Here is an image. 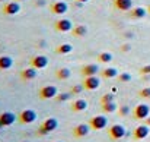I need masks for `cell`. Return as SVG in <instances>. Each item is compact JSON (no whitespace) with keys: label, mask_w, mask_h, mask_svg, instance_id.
<instances>
[{"label":"cell","mask_w":150,"mask_h":142,"mask_svg":"<svg viewBox=\"0 0 150 142\" xmlns=\"http://www.w3.org/2000/svg\"><path fill=\"white\" fill-rule=\"evenodd\" d=\"M57 128H58V120L54 119V117H48V119H45L44 123L40 126V129H38V135L45 136V135H48V133H51V132H54Z\"/></svg>","instance_id":"obj_1"},{"label":"cell","mask_w":150,"mask_h":142,"mask_svg":"<svg viewBox=\"0 0 150 142\" xmlns=\"http://www.w3.org/2000/svg\"><path fill=\"white\" fill-rule=\"evenodd\" d=\"M18 120L22 123V125H31L37 120V111L32 110V108H26V110H22L18 116Z\"/></svg>","instance_id":"obj_2"},{"label":"cell","mask_w":150,"mask_h":142,"mask_svg":"<svg viewBox=\"0 0 150 142\" xmlns=\"http://www.w3.org/2000/svg\"><path fill=\"white\" fill-rule=\"evenodd\" d=\"M108 133H109V136H111V139H114V141H118V139H122L124 136H125V128L122 126V125H112L111 128H109V131H108Z\"/></svg>","instance_id":"obj_3"},{"label":"cell","mask_w":150,"mask_h":142,"mask_svg":"<svg viewBox=\"0 0 150 142\" xmlns=\"http://www.w3.org/2000/svg\"><path fill=\"white\" fill-rule=\"evenodd\" d=\"M3 13L4 15H7V16H13V15H18L19 12H21V4H19V1H7V3H4L3 4Z\"/></svg>","instance_id":"obj_4"},{"label":"cell","mask_w":150,"mask_h":142,"mask_svg":"<svg viewBox=\"0 0 150 142\" xmlns=\"http://www.w3.org/2000/svg\"><path fill=\"white\" fill-rule=\"evenodd\" d=\"M31 66L41 70V69H45L48 66V57L44 56V54H37L31 59Z\"/></svg>","instance_id":"obj_5"},{"label":"cell","mask_w":150,"mask_h":142,"mask_svg":"<svg viewBox=\"0 0 150 142\" xmlns=\"http://www.w3.org/2000/svg\"><path fill=\"white\" fill-rule=\"evenodd\" d=\"M89 125H91V128L93 131H102V129H105L108 126V119L105 116H93L91 119Z\"/></svg>","instance_id":"obj_6"},{"label":"cell","mask_w":150,"mask_h":142,"mask_svg":"<svg viewBox=\"0 0 150 142\" xmlns=\"http://www.w3.org/2000/svg\"><path fill=\"white\" fill-rule=\"evenodd\" d=\"M133 114H134V117L139 119V120H146L150 116V107L147 104H139V105H136Z\"/></svg>","instance_id":"obj_7"},{"label":"cell","mask_w":150,"mask_h":142,"mask_svg":"<svg viewBox=\"0 0 150 142\" xmlns=\"http://www.w3.org/2000/svg\"><path fill=\"white\" fill-rule=\"evenodd\" d=\"M57 94H58V91H57V87H54V85H45L40 90V98H42V100L55 98Z\"/></svg>","instance_id":"obj_8"},{"label":"cell","mask_w":150,"mask_h":142,"mask_svg":"<svg viewBox=\"0 0 150 142\" xmlns=\"http://www.w3.org/2000/svg\"><path fill=\"white\" fill-rule=\"evenodd\" d=\"M54 27L58 32H69V31L73 29V22L70 19H67V18H61V19H58L55 22Z\"/></svg>","instance_id":"obj_9"},{"label":"cell","mask_w":150,"mask_h":142,"mask_svg":"<svg viewBox=\"0 0 150 142\" xmlns=\"http://www.w3.org/2000/svg\"><path fill=\"white\" fill-rule=\"evenodd\" d=\"M149 133H150V126H147V125L144 123V125H140V126H137V128L134 129L133 136H134V139L142 141V139H146V138L149 136Z\"/></svg>","instance_id":"obj_10"},{"label":"cell","mask_w":150,"mask_h":142,"mask_svg":"<svg viewBox=\"0 0 150 142\" xmlns=\"http://www.w3.org/2000/svg\"><path fill=\"white\" fill-rule=\"evenodd\" d=\"M99 85H100V81L96 75H95V76H86L85 81H83V87H85V90H88V91L98 90Z\"/></svg>","instance_id":"obj_11"},{"label":"cell","mask_w":150,"mask_h":142,"mask_svg":"<svg viewBox=\"0 0 150 142\" xmlns=\"http://www.w3.org/2000/svg\"><path fill=\"white\" fill-rule=\"evenodd\" d=\"M91 125H86V123H80V125H77L74 129H73V136H76V138H85V136H88L89 135V132H91Z\"/></svg>","instance_id":"obj_12"},{"label":"cell","mask_w":150,"mask_h":142,"mask_svg":"<svg viewBox=\"0 0 150 142\" xmlns=\"http://www.w3.org/2000/svg\"><path fill=\"white\" fill-rule=\"evenodd\" d=\"M37 76H38V69H35L32 66L31 67H26V69H23L21 72V78L23 81H34Z\"/></svg>","instance_id":"obj_13"},{"label":"cell","mask_w":150,"mask_h":142,"mask_svg":"<svg viewBox=\"0 0 150 142\" xmlns=\"http://www.w3.org/2000/svg\"><path fill=\"white\" fill-rule=\"evenodd\" d=\"M114 6L121 12H130L133 9V0H114Z\"/></svg>","instance_id":"obj_14"},{"label":"cell","mask_w":150,"mask_h":142,"mask_svg":"<svg viewBox=\"0 0 150 142\" xmlns=\"http://www.w3.org/2000/svg\"><path fill=\"white\" fill-rule=\"evenodd\" d=\"M50 9H51V12L55 13V15H64V13L67 12L69 6H67L66 1H54V3L51 4Z\"/></svg>","instance_id":"obj_15"},{"label":"cell","mask_w":150,"mask_h":142,"mask_svg":"<svg viewBox=\"0 0 150 142\" xmlns=\"http://www.w3.org/2000/svg\"><path fill=\"white\" fill-rule=\"evenodd\" d=\"M16 119H18V117H16L15 113H12V111H3V113L0 114V120H1L3 126H12Z\"/></svg>","instance_id":"obj_16"},{"label":"cell","mask_w":150,"mask_h":142,"mask_svg":"<svg viewBox=\"0 0 150 142\" xmlns=\"http://www.w3.org/2000/svg\"><path fill=\"white\" fill-rule=\"evenodd\" d=\"M99 72V67H98V65H95V63H89V65H85L83 67H82V75L86 78V76H95L96 73Z\"/></svg>","instance_id":"obj_17"},{"label":"cell","mask_w":150,"mask_h":142,"mask_svg":"<svg viewBox=\"0 0 150 142\" xmlns=\"http://www.w3.org/2000/svg\"><path fill=\"white\" fill-rule=\"evenodd\" d=\"M86 108H88V101L83 100V98H77V100H74L73 104H71V110L76 111V113H79V111H85Z\"/></svg>","instance_id":"obj_18"},{"label":"cell","mask_w":150,"mask_h":142,"mask_svg":"<svg viewBox=\"0 0 150 142\" xmlns=\"http://www.w3.org/2000/svg\"><path fill=\"white\" fill-rule=\"evenodd\" d=\"M146 15H147V10H146L144 7H142V6L133 7V9L130 10V16H131L133 19H142V18H144Z\"/></svg>","instance_id":"obj_19"},{"label":"cell","mask_w":150,"mask_h":142,"mask_svg":"<svg viewBox=\"0 0 150 142\" xmlns=\"http://www.w3.org/2000/svg\"><path fill=\"white\" fill-rule=\"evenodd\" d=\"M13 66V59L10 56H0V70H7Z\"/></svg>","instance_id":"obj_20"},{"label":"cell","mask_w":150,"mask_h":142,"mask_svg":"<svg viewBox=\"0 0 150 142\" xmlns=\"http://www.w3.org/2000/svg\"><path fill=\"white\" fill-rule=\"evenodd\" d=\"M71 34H73V37H76V38H82V37H85V35L88 34V28H86L85 25H76V27H73Z\"/></svg>","instance_id":"obj_21"},{"label":"cell","mask_w":150,"mask_h":142,"mask_svg":"<svg viewBox=\"0 0 150 142\" xmlns=\"http://www.w3.org/2000/svg\"><path fill=\"white\" fill-rule=\"evenodd\" d=\"M55 76H57V79H60V81H67V79L71 76V70H70L69 67H60V69L55 72Z\"/></svg>","instance_id":"obj_22"},{"label":"cell","mask_w":150,"mask_h":142,"mask_svg":"<svg viewBox=\"0 0 150 142\" xmlns=\"http://www.w3.org/2000/svg\"><path fill=\"white\" fill-rule=\"evenodd\" d=\"M102 76L103 78H106V79H112V78H118V70L115 69V67H106V69H103L102 72Z\"/></svg>","instance_id":"obj_23"},{"label":"cell","mask_w":150,"mask_h":142,"mask_svg":"<svg viewBox=\"0 0 150 142\" xmlns=\"http://www.w3.org/2000/svg\"><path fill=\"white\" fill-rule=\"evenodd\" d=\"M117 108H118V105H117V103L115 101H111V103H103L102 104V110H103V113H115L117 111Z\"/></svg>","instance_id":"obj_24"},{"label":"cell","mask_w":150,"mask_h":142,"mask_svg":"<svg viewBox=\"0 0 150 142\" xmlns=\"http://www.w3.org/2000/svg\"><path fill=\"white\" fill-rule=\"evenodd\" d=\"M71 51H73V46L69 44V43L60 44L58 47L55 48V53H58V54H69V53H71Z\"/></svg>","instance_id":"obj_25"},{"label":"cell","mask_w":150,"mask_h":142,"mask_svg":"<svg viewBox=\"0 0 150 142\" xmlns=\"http://www.w3.org/2000/svg\"><path fill=\"white\" fill-rule=\"evenodd\" d=\"M98 60H99L100 63H109L112 60V54L108 53V51H103V53H100L99 56H98Z\"/></svg>","instance_id":"obj_26"},{"label":"cell","mask_w":150,"mask_h":142,"mask_svg":"<svg viewBox=\"0 0 150 142\" xmlns=\"http://www.w3.org/2000/svg\"><path fill=\"white\" fill-rule=\"evenodd\" d=\"M71 93H61V94H57L55 97V100L58 101V103H64V101H69L70 98H71Z\"/></svg>","instance_id":"obj_27"},{"label":"cell","mask_w":150,"mask_h":142,"mask_svg":"<svg viewBox=\"0 0 150 142\" xmlns=\"http://www.w3.org/2000/svg\"><path fill=\"white\" fill-rule=\"evenodd\" d=\"M85 90V87H83V84L82 85H73L71 87V90H70V93L73 95H79V94H82V91Z\"/></svg>","instance_id":"obj_28"},{"label":"cell","mask_w":150,"mask_h":142,"mask_svg":"<svg viewBox=\"0 0 150 142\" xmlns=\"http://www.w3.org/2000/svg\"><path fill=\"white\" fill-rule=\"evenodd\" d=\"M118 79H120V82L125 84V82L131 81V75H130V73H127V72H122V73H120V75H118Z\"/></svg>","instance_id":"obj_29"},{"label":"cell","mask_w":150,"mask_h":142,"mask_svg":"<svg viewBox=\"0 0 150 142\" xmlns=\"http://www.w3.org/2000/svg\"><path fill=\"white\" fill-rule=\"evenodd\" d=\"M111 101H115V95L114 94H105L102 95V98H100V103L103 104V103H111Z\"/></svg>","instance_id":"obj_30"},{"label":"cell","mask_w":150,"mask_h":142,"mask_svg":"<svg viewBox=\"0 0 150 142\" xmlns=\"http://www.w3.org/2000/svg\"><path fill=\"white\" fill-rule=\"evenodd\" d=\"M118 113H120V116L124 117V116H127V114L130 113V107H128V105H121L120 110H118Z\"/></svg>","instance_id":"obj_31"},{"label":"cell","mask_w":150,"mask_h":142,"mask_svg":"<svg viewBox=\"0 0 150 142\" xmlns=\"http://www.w3.org/2000/svg\"><path fill=\"white\" fill-rule=\"evenodd\" d=\"M139 95H140V97H143V98H150V87H146V88L140 90Z\"/></svg>","instance_id":"obj_32"},{"label":"cell","mask_w":150,"mask_h":142,"mask_svg":"<svg viewBox=\"0 0 150 142\" xmlns=\"http://www.w3.org/2000/svg\"><path fill=\"white\" fill-rule=\"evenodd\" d=\"M140 72H142V75H150V65L143 66V67L140 69Z\"/></svg>","instance_id":"obj_33"},{"label":"cell","mask_w":150,"mask_h":142,"mask_svg":"<svg viewBox=\"0 0 150 142\" xmlns=\"http://www.w3.org/2000/svg\"><path fill=\"white\" fill-rule=\"evenodd\" d=\"M128 50H130V46H128V44H125V46L122 47V51H128Z\"/></svg>","instance_id":"obj_34"},{"label":"cell","mask_w":150,"mask_h":142,"mask_svg":"<svg viewBox=\"0 0 150 142\" xmlns=\"http://www.w3.org/2000/svg\"><path fill=\"white\" fill-rule=\"evenodd\" d=\"M146 125H147V126H150V116L146 119Z\"/></svg>","instance_id":"obj_35"},{"label":"cell","mask_w":150,"mask_h":142,"mask_svg":"<svg viewBox=\"0 0 150 142\" xmlns=\"http://www.w3.org/2000/svg\"><path fill=\"white\" fill-rule=\"evenodd\" d=\"M76 1H82V3H86V1H89V0H76Z\"/></svg>","instance_id":"obj_36"},{"label":"cell","mask_w":150,"mask_h":142,"mask_svg":"<svg viewBox=\"0 0 150 142\" xmlns=\"http://www.w3.org/2000/svg\"><path fill=\"white\" fill-rule=\"evenodd\" d=\"M1 128H4V126H3V123H1V120H0V129H1Z\"/></svg>","instance_id":"obj_37"},{"label":"cell","mask_w":150,"mask_h":142,"mask_svg":"<svg viewBox=\"0 0 150 142\" xmlns=\"http://www.w3.org/2000/svg\"><path fill=\"white\" fill-rule=\"evenodd\" d=\"M15 1H25V0H15Z\"/></svg>","instance_id":"obj_38"},{"label":"cell","mask_w":150,"mask_h":142,"mask_svg":"<svg viewBox=\"0 0 150 142\" xmlns=\"http://www.w3.org/2000/svg\"><path fill=\"white\" fill-rule=\"evenodd\" d=\"M147 12H149V13H150V6H149V9H147Z\"/></svg>","instance_id":"obj_39"},{"label":"cell","mask_w":150,"mask_h":142,"mask_svg":"<svg viewBox=\"0 0 150 142\" xmlns=\"http://www.w3.org/2000/svg\"><path fill=\"white\" fill-rule=\"evenodd\" d=\"M0 1H4V0H0Z\"/></svg>","instance_id":"obj_40"},{"label":"cell","mask_w":150,"mask_h":142,"mask_svg":"<svg viewBox=\"0 0 150 142\" xmlns=\"http://www.w3.org/2000/svg\"><path fill=\"white\" fill-rule=\"evenodd\" d=\"M57 142H61V141H57Z\"/></svg>","instance_id":"obj_41"}]
</instances>
